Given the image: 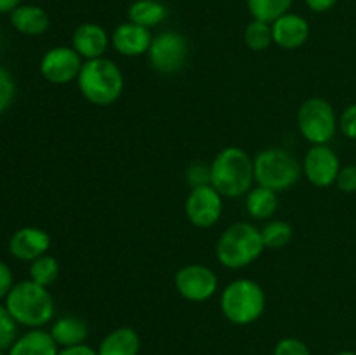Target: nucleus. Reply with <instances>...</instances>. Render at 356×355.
I'll list each match as a JSON object with an SVG mask.
<instances>
[{
  "mask_svg": "<svg viewBox=\"0 0 356 355\" xmlns=\"http://www.w3.org/2000/svg\"><path fill=\"white\" fill-rule=\"evenodd\" d=\"M254 180V159L240 146H226L211 162V184L225 198L245 197Z\"/></svg>",
  "mask_w": 356,
  "mask_h": 355,
  "instance_id": "obj_1",
  "label": "nucleus"
},
{
  "mask_svg": "<svg viewBox=\"0 0 356 355\" xmlns=\"http://www.w3.org/2000/svg\"><path fill=\"white\" fill-rule=\"evenodd\" d=\"M264 246L261 228L249 221L229 225L216 244V260L228 270H242L263 256Z\"/></svg>",
  "mask_w": 356,
  "mask_h": 355,
  "instance_id": "obj_2",
  "label": "nucleus"
},
{
  "mask_svg": "<svg viewBox=\"0 0 356 355\" xmlns=\"http://www.w3.org/2000/svg\"><path fill=\"white\" fill-rule=\"evenodd\" d=\"M83 100L96 106H110L124 94L125 79L120 66L108 58L83 61L76 79Z\"/></svg>",
  "mask_w": 356,
  "mask_h": 355,
  "instance_id": "obj_3",
  "label": "nucleus"
},
{
  "mask_svg": "<svg viewBox=\"0 0 356 355\" xmlns=\"http://www.w3.org/2000/svg\"><path fill=\"white\" fill-rule=\"evenodd\" d=\"M6 308L17 324L38 329L54 319L56 305L49 287L33 281H21L13 285L6 298Z\"/></svg>",
  "mask_w": 356,
  "mask_h": 355,
  "instance_id": "obj_4",
  "label": "nucleus"
},
{
  "mask_svg": "<svg viewBox=\"0 0 356 355\" xmlns=\"http://www.w3.org/2000/svg\"><path fill=\"white\" fill-rule=\"evenodd\" d=\"M221 312L235 326H250L266 310V292L252 278H235L221 291Z\"/></svg>",
  "mask_w": 356,
  "mask_h": 355,
  "instance_id": "obj_5",
  "label": "nucleus"
},
{
  "mask_svg": "<svg viewBox=\"0 0 356 355\" xmlns=\"http://www.w3.org/2000/svg\"><path fill=\"white\" fill-rule=\"evenodd\" d=\"M302 164L280 146L264 148L254 157V180L259 187L280 191L289 190L299 181Z\"/></svg>",
  "mask_w": 356,
  "mask_h": 355,
  "instance_id": "obj_6",
  "label": "nucleus"
},
{
  "mask_svg": "<svg viewBox=\"0 0 356 355\" xmlns=\"http://www.w3.org/2000/svg\"><path fill=\"white\" fill-rule=\"evenodd\" d=\"M298 129L312 145H329L339 129V118L329 101L309 97L298 110Z\"/></svg>",
  "mask_w": 356,
  "mask_h": 355,
  "instance_id": "obj_7",
  "label": "nucleus"
},
{
  "mask_svg": "<svg viewBox=\"0 0 356 355\" xmlns=\"http://www.w3.org/2000/svg\"><path fill=\"white\" fill-rule=\"evenodd\" d=\"M188 45L186 37L179 31L167 30L155 35L148 51V61L155 72L162 75H174L184 68L188 61Z\"/></svg>",
  "mask_w": 356,
  "mask_h": 355,
  "instance_id": "obj_8",
  "label": "nucleus"
},
{
  "mask_svg": "<svg viewBox=\"0 0 356 355\" xmlns=\"http://www.w3.org/2000/svg\"><path fill=\"white\" fill-rule=\"evenodd\" d=\"M174 287L177 294L191 303L209 301L219 289L218 274L202 263H190L181 267L174 275Z\"/></svg>",
  "mask_w": 356,
  "mask_h": 355,
  "instance_id": "obj_9",
  "label": "nucleus"
},
{
  "mask_svg": "<svg viewBox=\"0 0 356 355\" xmlns=\"http://www.w3.org/2000/svg\"><path fill=\"white\" fill-rule=\"evenodd\" d=\"M222 195L216 190L212 184L190 188L186 202H184V212L188 221L197 228H211L218 225L222 214Z\"/></svg>",
  "mask_w": 356,
  "mask_h": 355,
  "instance_id": "obj_10",
  "label": "nucleus"
},
{
  "mask_svg": "<svg viewBox=\"0 0 356 355\" xmlns=\"http://www.w3.org/2000/svg\"><path fill=\"white\" fill-rule=\"evenodd\" d=\"M83 66V59L79 52L68 45H56L49 49L40 59V73L47 82L54 86H66L76 82Z\"/></svg>",
  "mask_w": 356,
  "mask_h": 355,
  "instance_id": "obj_11",
  "label": "nucleus"
},
{
  "mask_svg": "<svg viewBox=\"0 0 356 355\" xmlns=\"http://www.w3.org/2000/svg\"><path fill=\"white\" fill-rule=\"evenodd\" d=\"M341 160L329 145H312L302 160V174L316 188L336 184Z\"/></svg>",
  "mask_w": 356,
  "mask_h": 355,
  "instance_id": "obj_12",
  "label": "nucleus"
},
{
  "mask_svg": "<svg viewBox=\"0 0 356 355\" xmlns=\"http://www.w3.org/2000/svg\"><path fill=\"white\" fill-rule=\"evenodd\" d=\"M152 40V30L131 23V21L120 23L111 31V47L125 58H138V56L148 54Z\"/></svg>",
  "mask_w": 356,
  "mask_h": 355,
  "instance_id": "obj_13",
  "label": "nucleus"
},
{
  "mask_svg": "<svg viewBox=\"0 0 356 355\" xmlns=\"http://www.w3.org/2000/svg\"><path fill=\"white\" fill-rule=\"evenodd\" d=\"M51 247V235L37 226H23L16 230L9 240V253L19 261H35L47 254Z\"/></svg>",
  "mask_w": 356,
  "mask_h": 355,
  "instance_id": "obj_14",
  "label": "nucleus"
},
{
  "mask_svg": "<svg viewBox=\"0 0 356 355\" xmlns=\"http://www.w3.org/2000/svg\"><path fill=\"white\" fill-rule=\"evenodd\" d=\"M111 45V35L97 23H82L75 28L72 37V47L83 61L104 58Z\"/></svg>",
  "mask_w": 356,
  "mask_h": 355,
  "instance_id": "obj_15",
  "label": "nucleus"
},
{
  "mask_svg": "<svg viewBox=\"0 0 356 355\" xmlns=\"http://www.w3.org/2000/svg\"><path fill=\"white\" fill-rule=\"evenodd\" d=\"M273 44L285 51H294L302 47L309 38V23L301 14L287 13L271 23Z\"/></svg>",
  "mask_w": 356,
  "mask_h": 355,
  "instance_id": "obj_16",
  "label": "nucleus"
},
{
  "mask_svg": "<svg viewBox=\"0 0 356 355\" xmlns=\"http://www.w3.org/2000/svg\"><path fill=\"white\" fill-rule=\"evenodd\" d=\"M10 24L14 30L28 37H37L47 31L51 19L45 9L33 3H21L19 7L10 13Z\"/></svg>",
  "mask_w": 356,
  "mask_h": 355,
  "instance_id": "obj_17",
  "label": "nucleus"
},
{
  "mask_svg": "<svg viewBox=\"0 0 356 355\" xmlns=\"http://www.w3.org/2000/svg\"><path fill=\"white\" fill-rule=\"evenodd\" d=\"M59 347L49 331L30 329L23 336L16 338L7 355H58Z\"/></svg>",
  "mask_w": 356,
  "mask_h": 355,
  "instance_id": "obj_18",
  "label": "nucleus"
},
{
  "mask_svg": "<svg viewBox=\"0 0 356 355\" xmlns=\"http://www.w3.org/2000/svg\"><path fill=\"white\" fill-rule=\"evenodd\" d=\"M141 338L132 327H117L101 340L97 347L99 355H139Z\"/></svg>",
  "mask_w": 356,
  "mask_h": 355,
  "instance_id": "obj_19",
  "label": "nucleus"
},
{
  "mask_svg": "<svg viewBox=\"0 0 356 355\" xmlns=\"http://www.w3.org/2000/svg\"><path fill=\"white\" fill-rule=\"evenodd\" d=\"M49 333L54 338L58 347H76V345H83L87 341L89 326L86 324V320L76 315H63L52 322Z\"/></svg>",
  "mask_w": 356,
  "mask_h": 355,
  "instance_id": "obj_20",
  "label": "nucleus"
},
{
  "mask_svg": "<svg viewBox=\"0 0 356 355\" xmlns=\"http://www.w3.org/2000/svg\"><path fill=\"white\" fill-rule=\"evenodd\" d=\"M245 209L250 218L271 219L278 211V194L264 187H252L245 195Z\"/></svg>",
  "mask_w": 356,
  "mask_h": 355,
  "instance_id": "obj_21",
  "label": "nucleus"
},
{
  "mask_svg": "<svg viewBox=\"0 0 356 355\" xmlns=\"http://www.w3.org/2000/svg\"><path fill=\"white\" fill-rule=\"evenodd\" d=\"M127 16L131 23L152 30L163 23V19L167 17V7L159 0H134L129 6Z\"/></svg>",
  "mask_w": 356,
  "mask_h": 355,
  "instance_id": "obj_22",
  "label": "nucleus"
},
{
  "mask_svg": "<svg viewBox=\"0 0 356 355\" xmlns=\"http://www.w3.org/2000/svg\"><path fill=\"white\" fill-rule=\"evenodd\" d=\"M294 0H247V9L252 19L273 23L284 14L291 13Z\"/></svg>",
  "mask_w": 356,
  "mask_h": 355,
  "instance_id": "obj_23",
  "label": "nucleus"
},
{
  "mask_svg": "<svg viewBox=\"0 0 356 355\" xmlns=\"http://www.w3.org/2000/svg\"><path fill=\"white\" fill-rule=\"evenodd\" d=\"M261 235H263L266 249H284L292 240L294 230H292L291 223L284 221V219H268L266 225L261 228Z\"/></svg>",
  "mask_w": 356,
  "mask_h": 355,
  "instance_id": "obj_24",
  "label": "nucleus"
},
{
  "mask_svg": "<svg viewBox=\"0 0 356 355\" xmlns=\"http://www.w3.org/2000/svg\"><path fill=\"white\" fill-rule=\"evenodd\" d=\"M243 42L254 52H263L273 44V30L271 23L252 19L243 30Z\"/></svg>",
  "mask_w": 356,
  "mask_h": 355,
  "instance_id": "obj_25",
  "label": "nucleus"
},
{
  "mask_svg": "<svg viewBox=\"0 0 356 355\" xmlns=\"http://www.w3.org/2000/svg\"><path fill=\"white\" fill-rule=\"evenodd\" d=\"M59 277V263L54 256L51 254H44V256L37 258L30 263V281L37 282V284L49 287L54 284Z\"/></svg>",
  "mask_w": 356,
  "mask_h": 355,
  "instance_id": "obj_26",
  "label": "nucleus"
},
{
  "mask_svg": "<svg viewBox=\"0 0 356 355\" xmlns=\"http://www.w3.org/2000/svg\"><path fill=\"white\" fill-rule=\"evenodd\" d=\"M17 322L13 319L6 305H0V350H7L16 341Z\"/></svg>",
  "mask_w": 356,
  "mask_h": 355,
  "instance_id": "obj_27",
  "label": "nucleus"
},
{
  "mask_svg": "<svg viewBox=\"0 0 356 355\" xmlns=\"http://www.w3.org/2000/svg\"><path fill=\"white\" fill-rule=\"evenodd\" d=\"M16 96V82L9 70L0 66V115L9 110Z\"/></svg>",
  "mask_w": 356,
  "mask_h": 355,
  "instance_id": "obj_28",
  "label": "nucleus"
},
{
  "mask_svg": "<svg viewBox=\"0 0 356 355\" xmlns=\"http://www.w3.org/2000/svg\"><path fill=\"white\" fill-rule=\"evenodd\" d=\"M186 181L190 188L211 184V164H205L202 160L191 162L186 169Z\"/></svg>",
  "mask_w": 356,
  "mask_h": 355,
  "instance_id": "obj_29",
  "label": "nucleus"
},
{
  "mask_svg": "<svg viewBox=\"0 0 356 355\" xmlns=\"http://www.w3.org/2000/svg\"><path fill=\"white\" fill-rule=\"evenodd\" d=\"M273 355H312L308 345L299 338H282L273 348Z\"/></svg>",
  "mask_w": 356,
  "mask_h": 355,
  "instance_id": "obj_30",
  "label": "nucleus"
},
{
  "mask_svg": "<svg viewBox=\"0 0 356 355\" xmlns=\"http://www.w3.org/2000/svg\"><path fill=\"white\" fill-rule=\"evenodd\" d=\"M339 131L348 139L356 141V103L348 104L343 113L339 115Z\"/></svg>",
  "mask_w": 356,
  "mask_h": 355,
  "instance_id": "obj_31",
  "label": "nucleus"
},
{
  "mask_svg": "<svg viewBox=\"0 0 356 355\" xmlns=\"http://www.w3.org/2000/svg\"><path fill=\"white\" fill-rule=\"evenodd\" d=\"M336 184L343 194H356V164L341 167Z\"/></svg>",
  "mask_w": 356,
  "mask_h": 355,
  "instance_id": "obj_32",
  "label": "nucleus"
},
{
  "mask_svg": "<svg viewBox=\"0 0 356 355\" xmlns=\"http://www.w3.org/2000/svg\"><path fill=\"white\" fill-rule=\"evenodd\" d=\"M13 285H14L13 270L9 268V265L0 261V299L7 298V294L10 292Z\"/></svg>",
  "mask_w": 356,
  "mask_h": 355,
  "instance_id": "obj_33",
  "label": "nucleus"
},
{
  "mask_svg": "<svg viewBox=\"0 0 356 355\" xmlns=\"http://www.w3.org/2000/svg\"><path fill=\"white\" fill-rule=\"evenodd\" d=\"M305 2H306V6H308L309 10L323 14V13H329V10L336 6L337 0H305Z\"/></svg>",
  "mask_w": 356,
  "mask_h": 355,
  "instance_id": "obj_34",
  "label": "nucleus"
},
{
  "mask_svg": "<svg viewBox=\"0 0 356 355\" xmlns=\"http://www.w3.org/2000/svg\"><path fill=\"white\" fill-rule=\"evenodd\" d=\"M58 355H99V354H97V350H94L92 347L83 343V345H76V347L61 348Z\"/></svg>",
  "mask_w": 356,
  "mask_h": 355,
  "instance_id": "obj_35",
  "label": "nucleus"
},
{
  "mask_svg": "<svg viewBox=\"0 0 356 355\" xmlns=\"http://www.w3.org/2000/svg\"><path fill=\"white\" fill-rule=\"evenodd\" d=\"M21 6V0H0V14L13 13L16 7Z\"/></svg>",
  "mask_w": 356,
  "mask_h": 355,
  "instance_id": "obj_36",
  "label": "nucleus"
},
{
  "mask_svg": "<svg viewBox=\"0 0 356 355\" xmlns=\"http://www.w3.org/2000/svg\"><path fill=\"white\" fill-rule=\"evenodd\" d=\"M336 355H356V352H350V350H344V352H339V354Z\"/></svg>",
  "mask_w": 356,
  "mask_h": 355,
  "instance_id": "obj_37",
  "label": "nucleus"
},
{
  "mask_svg": "<svg viewBox=\"0 0 356 355\" xmlns=\"http://www.w3.org/2000/svg\"><path fill=\"white\" fill-rule=\"evenodd\" d=\"M0 355H6V354H3V352H2V350H0Z\"/></svg>",
  "mask_w": 356,
  "mask_h": 355,
  "instance_id": "obj_38",
  "label": "nucleus"
},
{
  "mask_svg": "<svg viewBox=\"0 0 356 355\" xmlns=\"http://www.w3.org/2000/svg\"><path fill=\"white\" fill-rule=\"evenodd\" d=\"M159 2H165V0H159Z\"/></svg>",
  "mask_w": 356,
  "mask_h": 355,
  "instance_id": "obj_39",
  "label": "nucleus"
}]
</instances>
